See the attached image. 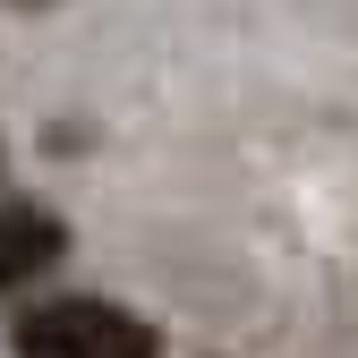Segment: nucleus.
Returning a JSON list of instances; mask_svg holds the SVG:
<instances>
[{
    "label": "nucleus",
    "instance_id": "1",
    "mask_svg": "<svg viewBox=\"0 0 358 358\" xmlns=\"http://www.w3.org/2000/svg\"><path fill=\"white\" fill-rule=\"evenodd\" d=\"M154 324L103 299H52L17 316V358H154Z\"/></svg>",
    "mask_w": 358,
    "mask_h": 358
},
{
    "label": "nucleus",
    "instance_id": "2",
    "mask_svg": "<svg viewBox=\"0 0 358 358\" xmlns=\"http://www.w3.org/2000/svg\"><path fill=\"white\" fill-rule=\"evenodd\" d=\"M60 213H43V205H0V290L9 282H26V273H43V264L60 256Z\"/></svg>",
    "mask_w": 358,
    "mask_h": 358
}]
</instances>
